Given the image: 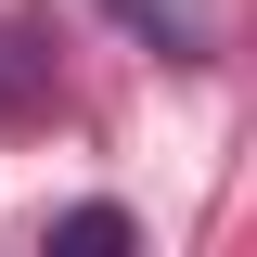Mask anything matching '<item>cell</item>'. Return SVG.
<instances>
[{
	"instance_id": "6da1fadb",
	"label": "cell",
	"mask_w": 257,
	"mask_h": 257,
	"mask_svg": "<svg viewBox=\"0 0 257 257\" xmlns=\"http://www.w3.org/2000/svg\"><path fill=\"white\" fill-rule=\"evenodd\" d=\"M64 103V39L52 13H0V128H39Z\"/></svg>"
},
{
	"instance_id": "7a4b0ae2",
	"label": "cell",
	"mask_w": 257,
	"mask_h": 257,
	"mask_svg": "<svg viewBox=\"0 0 257 257\" xmlns=\"http://www.w3.org/2000/svg\"><path fill=\"white\" fill-rule=\"evenodd\" d=\"M103 13H116L142 52H167V64H206L219 52V13H206V0H103Z\"/></svg>"
},
{
	"instance_id": "3957f363",
	"label": "cell",
	"mask_w": 257,
	"mask_h": 257,
	"mask_svg": "<svg viewBox=\"0 0 257 257\" xmlns=\"http://www.w3.org/2000/svg\"><path fill=\"white\" fill-rule=\"evenodd\" d=\"M116 244H142L128 206H64V219H52V257H116Z\"/></svg>"
}]
</instances>
